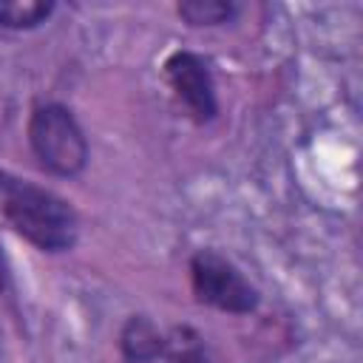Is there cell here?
Wrapping results in <instances>:
<instances>
[{
    "label": "cell",
    "instance_id": "1",
    "mask_svg": "<svg viewBox=\"0 0 363 363\" xmlns=\"http://www.w3.org/2000/svg\"><path fill=\"white\" fill-rule=\"evenodd\" d=\"M0 218L45 255H65L79 244V213L74 204L6 167H0Z\"/></svg>",
    "mask_w": 363,
    "mask_h": 363
},
{
    "label": "cell",
    "instance_id": "2",
    "mask_svg": "<svg viewBox=\"0 0 363 363\" xmlns=\"http://www.w3.org/2000/svg\"><path fill=\"white\" fill-rule=\"evenodd\" d=\"M26 142L37 164L57 179H77L88 167L91 145L85 128L65 102H34L26 122Z\"/></svg>",
    "mask_w": 363,
    "mask_h": 363
},
{
    "label": "cell",
    "instance_id": "3",
    "mask_svg": "<svg viewBox=\"0 0 363 363\" xmlns=\"http://www.w3.org/2000/svg\"><path fill=\"white\" fill-rule=\"evenodd\" d=\"M190 289L201 306L224 315H252L261 306V289L244 275V269L213 247H201L187 261Z\"/></svg>",
    "mask_w": 363,
    "mask_h": 363
},
{
    "label": "cell",
    "instance_id": "4",
    "mask_svg": "<svg viewBox=\"0 0 363 363\" xmlns=\"http://www.w3.org/2000/svg\"><path fill=\"white\" fill-rule=\"evenodd\" d=\"M162 77L173 94V99L182 105L184 116L204 128L216 122L221 105H218V88H216V74L213 62L190 48H176L164 57L162 62Z\"/></svg>",
    "mask_w": 363,
    "mask_h": 363
},
{
    "label": "cell",
    "instance_id": "5",
    "mask_svg": "<svg viewBox=\"0 0 363 363\" xmlns=\"http://www.w3.org/2000/svg\"><path fill=\"white\" fill-rule=\"evenodd\" d=\"M116 346L125 363H156L164 354V329L145 312L128 315L119 326Z\"/></svg>",
    "mask_w": 363,
    "mask_h": 363
},
{
    "label": "cell",
    "instance_id": "6",
    "mask_svg": "<svg viewBox=\"0 0 363 363\" xmlns=\"http://www.w3.org/2000/svg\"><path fill=\"white\" fill-rule=\"evenodd\" d=\"M164 363H218L207 337L190 323H173L164 329Z\"/></svg>",
    "mask_w": 363,
    "mask_h": 363
},
{
    "label": "cell",
    "instance_id": "7",
    "mask_svg": "<svg viewBox=\"0 0 363 363\" xmlns=\"http://www.w3.org/2000/svg\"><path fill=\"white\" fill-rule=\"evenodd\" d=\"M176 14L190 28H218L230 26L241 14V3L235 0H182L176 3Z\"/></svg>",
    "mask_w": 363,
    "mask_h": 363
},
{
    "label": "cell",
    "instance_id": "8",
    "mask_svg": "<svg viewBox=\"0 0 363 363\" xmlns=\"http://www.w3.org/2000/svg\"><path fill=\"white\" fill-rule=\"evenodd\" d=\"M57 11L54 0H0V28L34 31L45 26Z\"/></svg>",
    "mask_w": 363,
    "mask_h": 363
},
{
    "label": "cell",
    "instance_id": "9",
    "mask_svg": "<svg viewBox=\"0 0 363 363\" xmlns=\"http://www.w3.org/2000/svg\"><path fill=\"white\" fill-rule=\"evenodd\" d=\"M9 286V267H6V258H3V252H0V292Z\"/></svg>",
    "mask_w": 363,
    "mask_h": 363
}]
</instances>
